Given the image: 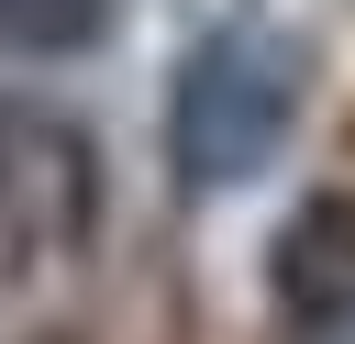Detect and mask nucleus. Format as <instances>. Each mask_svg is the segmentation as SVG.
Returning <instances> with one entry per match:
<instances>
[{"instance_id": "2", "label": "nucleus", "mask_w": 355, "mask_h": 344, "mask_svg": "<svg viewBox=\"0 0 355 344\" xmlns=\"http://www.w3.org/2000/svg\"><path fill=\"white\" fill-rule=\"evenodd\" d=\"M100 233V144L55 100H0V244L78 255Z\"/></svg>"}, {"instance_id": "3", "label": "nucleus", "mask_w": 355, "mask_h": 344, "mask_svg": "<svg viewBox=\"0 0 355 344\" xmlns=\"http://www.w3.org/2000/svg\"><path fill=\"white\" fill-rule=\"evenodd\" d=\"M266 322L277 344H355V200L322 189L266 244Z\"/></svg>"}, {"instance_id": "5", "label": "nucleus", "mask_w": 355, "mask_h": 344, "mask_svg": "<svg viewBox=\"0 0 355 344\" xmlns=\"http://www.w3.org/2000/svg\"><path fill=\"white\" fill-rule=\"evenodd\" d=\"M33 344H78V333H33Z\"/></svg>"}, {"instance_id": "4", "label": "nucleus", "mask_w": 355, "mask_h": 344, "mask_svg": "<svg viewBox=\"0 0 355 344\" xmlns=\"http://www.w3.org/2000/svg\"><path fill=\"white\" fill-rule=\"evenodd\" d=\"M111 33V0H0V44L11 55H78Z\"/></svg>"}, {"instance_id": "1", "label": "nucleus", "mask_w": 355, "mask_h": 344, "mask_svg": "<svg viewBox=\"0 0 355 344\" xmlns=\"http://www.w3.org/2000/svg\"><path fill=\"white\" fill-rule=\"evenodd\" d=\"M300 100H311V55L277 22H211L166 78V166H178V189L189 200L255 189L288 155Z\"/></svg>"}]
</instances>
